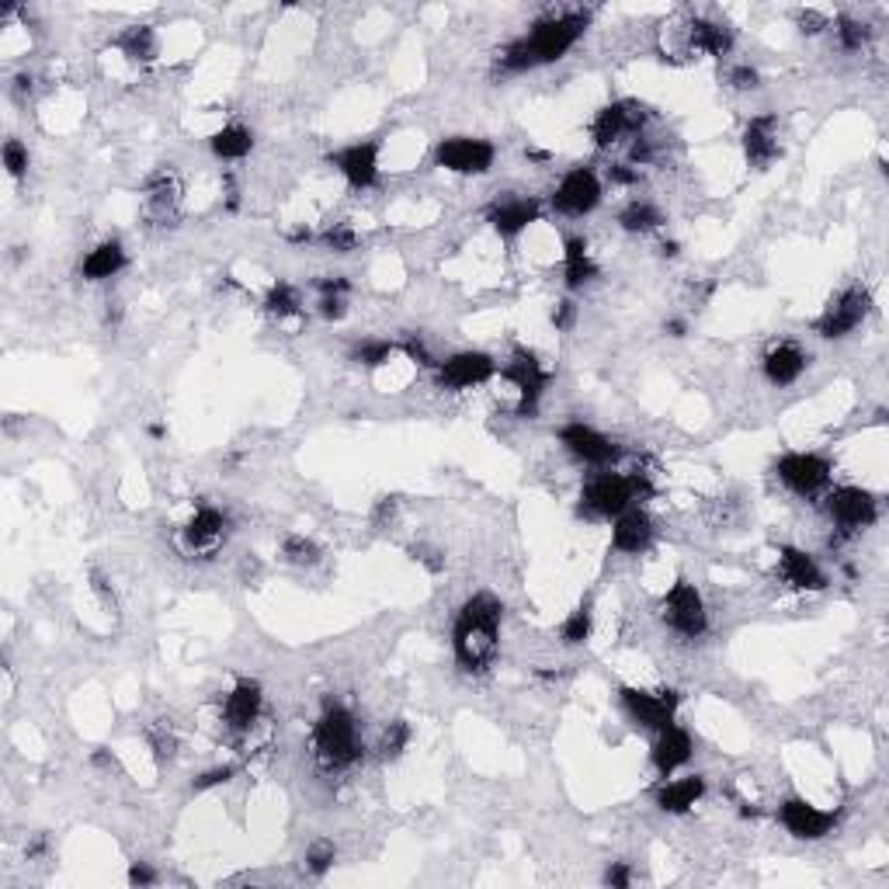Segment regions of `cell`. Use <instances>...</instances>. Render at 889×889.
<instances>
[{"label": "cell", "instance_id": "obj_1", "mask_svg": "<svg viewBox=\"0 0 889 889\" xmlns=\"http://www.w3.org/2000/svg\"><path fill=\"white\" fill-rule=\"evenodd\" d=\"M591 24V11L584 8H566V11H553L532 24V32L518 35L514 42H508L501 52H497V67L504 73H525V70H539L549 63H560L566 52L578 45Z\"/></svg>", "mask_w": 889, "mask_h": 889}, {"label": "cell", "instance_id": "obj_2", "mask_svg": "<svg viewBox=\"0 0 889 889\" xmlns=\"http://www.w3.org/2000/svg\"><path fill=\"white\" fill-rule=\"evenodd\" d=\"M501 625L504 601L490 591L469 594L459 605L452 625V653L466 674H487L493 667L497 653H501Z\"/></svg>", "mask_w": 889, "mask_h": 889}, {"label": "cell", "instance_id": "obj_3", "mask_svg": "<svg viewBox=\"0 0 889 889\" xmlns=\"http://www.w3.org/2000/svg\"><path fill=\"white\" fill-rule=\"evenodd\" d=\"M309 744H313V757H317L320 768H327V772H345V768L358 765L361 754H365L358 719L341 702L324 705V713L317 716V723H313Z\"/></svg>", "mask_w": 889, "mask_h": 889}, {"label": "cell", "instance_id": "obj_4", "mask_svg": "<svg viewBox=\"0 0 889 889\" xmlns=\"http://www.w3.org/2000/svg\"><path fill=\"white\" fill-rule=\"evenodd\" d=\"M653 483L646 473H615V469H594L581 487V514L591 521H612L633 504L646 501Z\"/></svg>", "mask_w": 889, "mask_h": 889}, {"label": "cell", "instance_id": "obj_5", "mask_svg": "<svg viewBox=\"0 0 889 889\" xmlns=\"http://www.w3.org/2000/svg\"><path fill=\"white\" fill-rule=\"evenodd\" d=\"M824 511L834 525L830 545H841L879 521V497L866 487H834L824 493Z\"/></svg>", "mask_w": 889, "mask_h": 889}, {"label": "cell", "instance_id": "obj_6", "mask_svg": "<svg viewBox=\"0 0 889 889\" xmlns=\"http://www.w3.org/2000/svg\"><path fill=\"white\" fill-rule=\"evenodd\" d=\"M650 122V109L636 98H622L612 101L605 109H597V115L591 119V143L597 150H612L622 140H636Z\"/></svg>", "mask_w": 889, "mask_h": 889}, {"label": "cell", "instance_id": "obj_7", "mask_svg": "<svg viewBox=\"0 0 889 889\" xmlns=\"http://www.w3.org/2000/svg\"><path fill=\"white\" fill-rule=\"evenodd\" d=\"M661 612H664V622L667 630L677 636V640H698L709 630V612H705V597L702 591L692 584V581H674L661 601Z\"/></svg>", "mask_w": 889, "mask_h": 889}, {"label": "cell", "instance_id": "obj_8", "mask_svg": "<svg viewBox=\"0 0 889 889\" xmlns=\"http://www.w3.org/2000/svg\"><path fill=\"white\" fill-rule=\"evenodd\" d=\"M501 376L514 386V394H518L514 413L518 417H535L549 382H553V372H549L545 365L539 361V355L529 351V348H514L508 365L501 369Z\"/></svg>", "mask_w": 889, "mask_h": 889}, {"label": "cell", "instance_id": "obj_9", "mask_svg": "<svg viewBox=\"0 0 889 889\" xmlns=\"http://www.w3.org/2000/svg\"><path fill=\"white\" fill-rule=\"evenodd\" d=\"M775 477L796 497H820L830 490L834 462L820 452H786L775 462Z\"/></svg>", "mask_w": 889, "mask_h": 889}, {"label": "cell", "instance_id": "obj_10", "mask_svg": "<svg viewBox=\"0 0 889 889\" xmlns=\"http://www.w3.org/2000/svg\"><path fill=\"white\" fill-rule=\"evenodd\" d=\"M869 313H872V296H869L866 285H848V289H841L830 299V306L820 313L817 334L824 337V341H845V337H851L861 324L869 320Z\"/></svg>", "mask_w": 889, "mask_h": 889}, {"label": "cell", "instance_id": "obj_11", "mask_svg": "<svg viewBox=\"0 0 889 889\" xmlns=\"http://www.w3.org/2000/svg\"><path fill=\"white\" fill-rule=\"evenodd\" d=\"M619 705L622 713L630 716V723H636L640 729H650V734H657L667 723L677 719V705H682V695L674 688H636V685H625L619 692Z\"/></svg>", "mask_w": 889, "mask_h": 889}, {"label": "cell", "instance_id": "obj_12", "mask_svg": "<svg viewBox=\"0 0 889 889\" xmlns=\"http://www.w3.org/2000/svg\"><path fill=\"white\" fill-rule=\"evenodd\" d=\"M605 198V185H601V177L594 167H573L560 177V185L549 195V205H553V213L560 216H570V219H581V216H591L594 208Z\"/></svg>", "mask_w": 889, "mask_h": 889}, {"label": "cell", "instance_id": "obj_13", "mask_svg": "<svg viewBox=\"0 0 889 889\" xmlns=\"http://www.w3.org/2000/svg\"><path fill=\"white\" fill-rule=\"evenodd\" d=\"M435 164L459 177H483L497 164V146L480 136H445L435 146Z\"/></svg>", "mask_w": 889, "mask_h": 889}, {"label": "cell", "instance_id": "obj_14", "mask_svg": "<svg viewBox=\"0 0 889 889\" xmlns=\"http://www.w3.org/2000/svg\"><path fill=\"white\" fill-rule=\"evenodd\" d=\"M497 376V361L487 351H456L435 365V379L449 394H462V389L487 386Z\"/></svg>", "mask_w": 889, "mask_h": 889}, {"label": "cell", "instance_id": "obj_15", "mask_svg": "<svg viewBox=\"0 0 889 889\" xmlns=\"http://www.w3.org/2000/svg\"><path fill=\"white\" fill-rule=\"evenodd\" d=\"M560 445L573 459L591 466V469H612L619 462V445L609 435H601L597 428L584 425V421L563 425L560 428Z\"/></svg>", "mask_w": 889, "mask_h": 889}, {"label": "cell", "instance_id": "obj_16", "mask_svg": "<svg viewBox=\"0 0 889 889\" xmlns=\"http://www.w3.org/2000/svg\"><path fill=\"white\" fill-rule=\"evenodd\" d=\"M260 713H265V688H260L254 677H241L219 702V719L229 734H251Z\"/></svg>", "mask_w": 889, "mask_h": 889}, {"label": "cell", "instance_id": "obj_17", "mask_svg": "<svg viewBox=\"0 0 889 889\" xmlns=\"http://www.w3.org/2000/svg\"><path fill=\"white\" fill-rule=\"evenodd\" d=\"M539 219H542V202L535 195H504L490 202L487 208V223L501 241H518Z\"/></svg>", "mask_w": 889, "mask_h": 889}, {"label": "cell", "instance_id": "obj_18", "mask_svg": "<svg viewBox=\"0 0 889 889\" xmlns=\"http://www.w3.org/2000/svg\"><path fill=\"white\" fill-rule=\"evenodd\" d=\"M330 167L348 181V188L369 192L379 185V143L365 140V143L341 146L337 153H330Z\"/></svg>", "mask_w": 889, "mask_h": 889}, {"label": "cell", "instance_id": "obj_19", "mask_svg": "<svg viewBox=\"0 0 889 889\" xmlns=\"http://www.w3.org/2000/svg\"><path fill=\"white\" fill-rule=\"evenodd\" d=\"M778 820L786 827L796 841H824L827 834L838 824V817L830 814V809L809 803L803 796H789L786 803L778 806Z\"/></svg>", "mask_w": 889, "mask_h": 889}, {"label": "cell", "instance_id": "obj_20", "mask_svg": "<svg viewBox=\"0 0 889 889\" xmlns=\"http://www.w3.org/2000/svg\"><path fill=\"white\" fill-rule=\"evenodd\" d=\"M695 754V740L692 734L682 726V723H667L664 729H657V737H653V747H650V765L661 778H671L674 772H682Z\"/></svg>", "mask_w": 889, "mask_h": 889}, {"label": "cell", "instance_id": "obj_21", "mask_svg": "<svg viewBox=\"0 0 889 889\" xmlns=\"http://www.w3.org/2000/svg\"><path fill=\"white\" fill-rule=\"evenodd\" d=\"M778 581L793 587V591H824L827 587V573L817 563L814 553H806L799 545H781L778 549V563H775Z\"/></svg>", "mask_w": 889, "mask_h": 889}, {"label": "cell", "instance_id": "obj_22", "mask_svg": "<svg viewBox=\"0 0 889 889\" xmlns=\"http://www.w3.org/2000/svg\"><path fill=\"white\" fill-rule=\"evenodd\" d=\"M657 539V525H653V518L633 504L630 511H622L619 518H612V549L622 556H643L646 549Z\"/></svg>", "mask_w": 889, "mask_h": 889}, {"label": "cell", "instance_id": "obj_23", "mask_svg": "<svg viewBox=\"0 0 889 889\" xmlns=\"http://www.w3.org/2000/svg\"><path fill=\"white\" fill-rule=\"evenodd\" d=\"M744 156L754 171L772 167L781 156V140H778V115L762 112L744 125Z\"/></svg>", "mask_w": 889, "mask_h": 889}, {"label": "cell", "instance_id": "obj_24", "mask_svg": "<svg viewBox=\"0 0 889 889\" xmlns=\"http://www.w3.org/2000/svg\"><path fill=\"white\" fill-rule=\"evenodd\" d=\"M806 369H809V355L796 341H778L762 358V372H765L768 386H775V389H786V386L799 382Z\"/></svg>", "mask_w": 889, "mask_h": 889}, {"label": "cell", "instance_id": "obj_25", "mask_svg": "<svg viewBox=\"0 0 889 889\" xmlns=\"http://www.w3.org/2000/svg\"><path fill=\"white\" fill-rule=\"evenodd\" d=\"M226 511H219L216 504H198L188 525L181 529V539H185L188 553H213L226 535Z\"/></svg>", "mask_w": 889, "mask_h": 889}, {"label": "cell", "instance_id": "obj_26", "mask_svg": "<svg viewBox=\"0 0 889 889\" xmlns=\"http://www.w3.org/2000/svg\"><path fill=\"white\" fill-rule=\"evenodd\" d=\"M181 205V181L171 167H161L146 177V216L161 226H171L177 219Z\"/></svg>", "mask_w": 889, "mask_h": 889}, {"label": "cell", "instance_id": "obj_27", "mask_svg": "<svg viewBox=\"0 0 889 889\" xmlns=\"http://www.w3.org/2000/svg\"><path fill=\"white\" fill-rule=\"evenodd\" d=\"M705 789H709V781H705V775H682V778H664V786L657 789V806H661V814L667 817H685L692 814V809L702 803Z\"/></svg>", "mask_w": 889, "mask_h": 889}, {"label": "cell", "instance_id": "obj_28", "mask_svg": "<svg viewBox=\"0 0 889 889\" xmlns=\"http://www.w3.org/2000/svg\"><path fill=\"white\" fill-rule=\"evenodd\" d=\"M734 29H729L726 21H716V18H692L688 21V45L702 57H713V60H723L734 52Z\"/></svg>", "mask_w": 889, "mask_h": 889}, {"label": "cell", "instance_id": "obj_29", "mask_svg": "<svg viewBox=\"0 0 889 889\" xmlns=\"http://www.w3.org/2000/svg\"><path fill=\"white\" fill-rule=\"evenodd\" d=\"M594 278H597V265L591 257L587 241L578 237V233H570V237L563 241V282H566V289L578 293V289H584V285H591Z\"/></svg>", "mask_w": 889, "mask_h": 889}, {"label": "cell", "instance_id": "obj_30", "mask_svg": "<svg viewBox=\"0 0 889 889\" xmlns=\"http://www.w3.org/2000/svg\"><path fill=\"white\" fill-rule=\"evenodd\" d=\"M125 265H129L125 247H122L119 241H101V244H94V247L84 254V260H81V275H84L88 282H112L115 275L125 272Z\"/></svg>", "mask_w": 889, "mask_h": 889}, {"label": "cell", "instance_id": "obj_31", "mask_svg": "<svg viewBox=\"0 0 889 889\" xmlns=\"http://www.w3.org/2000/svg\"><path fill=\"white\" fill-rule=\"evenodd\" d=\"M208 150H213L219 161L226 164H237L244 156H251L254 150V133L244 125V122H229L223 129H216L213 136H208Z\"/></svg>", "mask_w": 889, "mask_h": 889}, {"label": "cell", "instance_id": "obj_32", "mask_svg": "<svg viewBox=\"0 0 889 889\" xmlns=\"http://www.w3.org/2000/svg\"><path fill=\"white\" fill-rule=\"evenodd\" d=\"M115 49L122 52L129 63H153L161 42H156V32L150 29V24H129V29L119 32Z\"/></svg>", "mask_w": 889, "mask_h": 889}, {"label": "cell", "instance_id": "obj_33", "mask_svg": "<svg viewBox=\"0 0 889 889\" xmlns=\"http://www.w3.org/2000/svg\"><path fill=\"white\" fill-rule=\"evenodd\" d=\"M348 293H351V282L345 275H324L317 278V306H320V317L324 320H345L348 317Z\"/></svg>", "mask_w": 889, "mask_h": 889}, {"label": "cell", "instance_id": "obj_34", "mask_svg": "<svg viewBox=\"0 0 889 889\" xmlns=\"http://www.w3.org/2000/svg\"><path fill=\"white\" fill-rule=\"evenodd\" d=\"M619 226L625 233H640V237H643V233H653V229L664 226V213L650 198H633L619 213Z\"/></svg>", "mask_w": 889, "mask_h": 889}, {"label": "cell", "instance_id": "obj_35", "mask_svg": "<svg viewBox=\"0 0 889 889\" xmlns=\"http://www.w3.org/2000/svg\"><path fill=\"white\" fill-rule=\"evenodd\" d=\"M594 633V601H581L563 622H560V643L563 646H584Z\"/></svg>", "mask_w": 889, "mask_h": 889}, {"label": "cell", "instance_id": "obj_36", "mask_svg": "<svg viewBox=\"0 0 889 889\" xmlns=\"http://www.w3.org/2000/svg\"><path fill=\"white\" fill-rule=\"evenodd\" d=\"M265 313H268L272 320H278V324L299 317V313H303V296H299L296 285L275 282L272 289H268V296H265Z\"/></svg>", "mask_w": 889, "mask_h": 889}, {"label": "cell", "instance_id": "obj_37", "mask_svg": "<svg viewBox=\"0 0 889 889\" xmlns=\"http://www.w3.org/2000/svg\"><path fill=\"white\" fill-rule=\"evenodd\" d=\"M834 35H838V45L845 52H861L869 42H872V24L869 21H861L855 14H841V18H834Z\"/></svg>", "mask_w": 889, "mask_h": 889}, {"label": "cell", "instance_id": "obj_38", "mask_svg": "<svg viewBox=\"0 0 889 889\" xmlns=\"http://www.w3.org/2000/svg\"><path fill=\"white\" fill-rule=\"evenodd\" d=\"M394 355H397L394 341H386V337H365V341L355 345L351 361H358L361 369H382V365H389V358H394Z\"/></svg>", "mask_w": 889, "mask_h": 889}, {"label": "cell", "instance_id": "obj_39", "mask_svg": "<svg viewBox=\"0 0 889 889\" xmlns=\"http://www.w3.org/2000/svg\"><path fill=\"white\" fill-rule=\"evenodd\" d=\"M282 560L293 566H317L324 560V549L306 535H285L282 539Z\"/></svg>", "mask_w": 889, "mask_h": 889}, {"label": "cell", "instance_id": "obj_40", "mask_svg": "<svg viewBox=\"0 0 889 889\" xmlns=\"http://www.w3.org/2000/svg\"><path fill=\"white\" fill-rule=\"evenodd\" d=\"M146 747L156 757V765H171L174 757H177V747L181 744H177V734H174L167 723H156V726L146 729Z\"/></svg>", "mask_w": 889, "mask_h": 889}, {"label": "cell", "instance_id": "obj_41", "mask_svg": "<svg viewBox=\"0 0 889 889\" xmlns=\"http://www.w3.org/2000/svg\"><path fill=\"white\" fill-rule=\"evenodd\" d=\"M337 861V848L330 841H313L303 855V872L309 879H324Z\"/></svg>", "mask_w": 889, "mask_h": 889}, {"label": "cell", "instance_id": "obj_42", "mask_svg": "<svg viewBox=\"0 0 889 889\" xmlns=\"http://www.w3.org/2000/svg\"><path fill=\"white\" fill-rule=\"evenodd\" d=\"M407 744H410V726L403 719H394L379 737V754L386 757V762H394V757H400L407 750Z\"/></svg>", "mask_w": 889, "mask_h": 889}, {"label": "cell", "instance_id": "obj_43", "mask_svg": "<svg viewBox=\"0 0 889 889\" xmlns=\"http://www.w3.org/2000/svg\"><path fill=\"white\" fill-rule=\"evenodd\" d=\"M320 244H324V251H330V254H351V251L358 247V233H355L348 223H334V226H327V229L320 233Z\"/></svg>", "mask_w": 889, "mask_h": 889}, {"label": "cell", "instance_id": "obj_44", "mask_svg": "<svg viewBox=\"0 0 889 889\" xmlns=\"http://www.w3.org/2000/svg\"><path fill=\"white\" fill-rule=\"evenodd\" d=\"M0 161H4V171L11 177H24V174H29L32 156H29V146H24L21 140H8L4 150H0Z\"/></svg>", "mask_w": 889, "mask_h": 889}, {"label": "cell", "instance_id": "obj_45", "mask_svg": "<svg viewBox=\"0 0 889 889\" xmlns=\"http://www.w3.org/2000/svg\"><path fill=\"white\" fill-rule=\"evenodd\" d=\"M237 775V765H213V768H205L195 781H192V789L195 793H208V789H219L226 786V781Z\"/></svg>", "mask_w": 889, "mask_h": 889}, {"label": "cell", "instance_id": "obj_46", "mask_svg": "<svg viewBox=\"0 0 889 889\" xmlns=\"http://www.w3.org/2000/svg\"><path fill=\"white\" fill-rule=\"evenodd\" d=\"M726 81H729V88H734V91H757V88H762V73H757L750 63H737L734 70H729Z\"/></svg>", "mask_w": 889, "mask_h": 889}, {"label": "cell", "instance_id": "obj_47", "mask_svg": "<svg viewBox=\"0 0 889 889\" xmlns=\"http://www.w3.org/2000/svg\"><path fill=\"white\" fill-rule=\"evenodd\" d=\"M91 591H94V597L101 601L104 609H109V612H119V594H115L112 581L104 578L101 570H91Z\"/></svg>", "mask_w": 889, "mask_h": 889}, {"label": "cell", "instance_id": "obj_48", "mask_svg": "<svg viewBox=\"0 0 889 889\" xmlns=\"http://www.w3.org/2000/svg\"><path fill=\"white\" fill-rule=\"evenodd\" d=\"M403 355L410 358V361H417V365H425V369H435L438 365V358L428 351V345L421 341V334H410L407 341H403Z\"/></svg>", "mask_w": 889, "mask_h": 889}, {"label": "cell", "instance_id": "obj_49", "mask_svg": "<svg viewBox=\"0 0 889 889\" xmlns=\"http://www.w3.org/2000/svg\"><path fill=\"white\" fill-rule=\"evenodd\" d=\"M397 514H400V501H397V497H379L376 508H372V525H376V529L394 525Z\"/></svg>", "mask_w": 889, "mask_h": 889}, {"label": "cell", "instance_id": "obj_50", "mask_svg": "<svg viewBox=\"0 0 889 889\" xmlns=\"http://www.w3.org/2000/svg\"><path fill=\"white\" fill-rule=\"evenodd\" d=\"M796 24H799V32H803V35H817V32L830 29V18L820 14V11H799V14H796Z\"/></svg>", "mask_w": 889, "mask_h": 889}, {"label": "cell", "instance_id": "obj_51", "mask_svg": "<svg viewBox=\"0 0 889 889\" xmlns=\"http://www.w3.org/2000/svg\"><path fill=\"white\" fill-rule=\"evenodd\" d=\"M578 313H581L578 303H573V299H560V303L553 306V327H556V330H570L573 324H578Z\"/></svg>", "mask_w": 889, "mask_h": 889}, {"label": "cell", "instance_id": "obj_52", "mask_svg": "<svg viewBox=\"0 0 889 889\" xmlns=\"http://www.w3.org/2000/svg\"><path fill=\"white\" fill-rule=\"evenodd\" d=\"M609 181H612V185H619V188H633V185H640V167H633V164H612L609 167Z\"/></svg>", "mask_w": 889, "mask_h": 889}, {"label": "cell", "instance_id": "obj_53", "mask_svg": "<svg viewBox=\"0 0 889 889\" xmlns=\"http://www.w3.org/2000/svg\"><path fill=\"white\" fill-rule=\"evenodd\" d=\"M156 879V869L150 866V861H133V866H129V886H153Z\"/></svg>", "mask_w": 889, "mask_h": 889}, {"label": "cell", "instance_id": "obj_54", "mask_svg": "<svg viewBox=\"0 0 889 889\" xmlns=\"http://www.w3.org/2000/svg\"><path fill=\"white\" fill-rule=\"evenodd\" d=\"M410 553H413V560H417V563H425L431 573L445 570V560H441V553H438V549H431V545H413Z\"/></svg>", "mask_w": 889, "mask_h": 889}, {"label": "cell", "instance_id": "obj_55", "mask_svg": "<svg viewBox=\"0 0 889 889\" xmlns=\"http://www.w3.org/2000/svg\"><path fill=\"white\" fill-rule=\"evenodd\" d=\"M605 882H609V886H615V889H625V886L633 882V872H630V866H625V861H612L609 872H605Z\"/></svg>", "mask_w": 889, "mask_h": 889}, {"label": "cell", "instance_id": "obj_56", "mask_svg": "<svg viewBox=\"0 0 889 889\" xmlns=\"http://www.w3.org/2000/svg\"><path fill=\"white\" fill-rule=\"evenodd\" d=\"M664 330H667L671 337H685L688 324H685V320H667V324H664Z\"/></svg>", "mask_w": 889, "mask_h": 889}, {"label": "cell", "instance_id": "obj_57", "mask_svg": "<svg viewBox=\"0 0 889 889\" xmlns=\"http://www.w3.org/2000/svg\"><path fill=\"white\" fill-rule=\"evenodd\" d=\"M661 251H664L667 257H677V241H664V244H661Z\"/></svg>", "mask_w": 889, "mask_h": 889}]
</instances>
